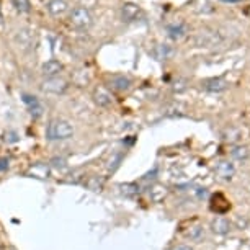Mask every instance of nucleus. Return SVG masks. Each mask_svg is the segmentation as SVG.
<instances>
[{
  "instance_id": "obj_1",
  "label": "nucleus",
  "mask_w": 250,
  "mask_h": 250,
  "mask_svg": "<svg viewBox=\"0 0 250 250\" xmlns=\"http://www.w3.org/2000/svg\"><path fill=\"white\" fill-rule=\"evenodd\" d=\"M74 136L72 125L64 120H53L46 126V139L49 141H65Z\"/></svg>"
},
{
  "instance_id": "obj_2",
  "label": "nucleus",
  "mask_w": 250,
  "mask_h": 250,
  "mask_svg": "<svg viewBox=\"0 0 250 250\" xmlns=\"http://www.w3.org/2000/svg\"><path fill=\"white\" fill-rule=\"evenodd\" d=\"M69 23L75 28V30L85 31L93 25V17L88 8L75 7L74 10L69 13Z\"/></svg>"
},
{
  "instance_id": "obj_3",
  "label": "nucleus",
  "mask_w": 250,
  "mask_h": 250,
  "mask_svg": "<svg viewBox=\"0 0 250 250\" xmlns=\"http://www.w3.org/2000/svg\"><path fill=\"white\" fill-rule=\"evenodd\" d=\"M106 87L110 88V90H113V92L123 93V92H126V90H129L131 79L126 77V75H123V74L108 75V77H106Z\"/></svg>"
},
{
  "instance_id": "obj_4",
  "label": "nucleus",
  "mask_w": 250,
  "mask_h": 250,
  "mask_svg": "<svg viewBox=\"0 0 250 250\" xmlns=\"http://www.w3.org/2000/svg\"><path fill=\"white\" fill-rule=\"evenodd\" d=\"M69 83L67 80L59 77V75H54V77H48L44 80L43 83V90L44 92H49V93H56V95H59V93H64L67 90Z\"/></svg>"
},
{
  "instance_id": "obj_5",
  "label": "nucleus",
  "mask_w": 250,
  "mask_h": 250,
  "mask_svg": "<svg viewBox=\"0 0 250 250\" xmlns=\"http://www.w3.org/2000/svg\"><path fill=\"white\" fill-rule=\"evenodd\" d=\"M15 43L18 44V48H21L23 51L30 49L33 43H35V31L30 28H21L17 31L15 35Z\"/></svg>"
},
{
  "instance_id": "obj_6",
  "label": "nucleus",
  "mask_w": 250,
  "mask_h": 250,
  "mask_svg": "<svg viewBox=\"0 0 250 250\" xmlns=\"http://www.w3.org/2000/svg\"><path fill=\"white\" fill-rule=\"evenodd\" d=\"M144 13L141 10V7L134 5V3H125L121 7V18L123 21L126 23H133V21H138L139 18H143Z\"/></svg>"
},
{
  "instance_id": "obj_7",
  "label": "nucleus",
  "mask_w": 250,
  "mask_h": 250,
  "mask_svg": "<svg viewBox=\"0 0 250 250\" xmlns=\"http://www.w3.org/2000/svg\"><path fill=\"white\" fill-rule=\"evenodd\" d=\"M219 35L216 31H201L198 33V36L195 38V44L200 48H211L219 43Z\"/></svg>"
},
{
  "instance_id": "obj_8",
  "label": "nucleus",
  "mask_w": 250,
  "mask_h": 250,
  "mask_svg": "<svg viewBox=\"0 0 250 250\" xmlns=\"http://www.w3.org/2000/svg\"><path fill=\"white\" fill-rule=\"evenodd\" d=\"M92 98H93V102L102 108H108L113 105V95L105 87H97L92 93Z\"/></svg>"
},
{
  "instance_id": "obj_9",
  "label": "nucleus",
  "mask_w": 250,
  "mask_h": 250,
  "mask_svg": "<svg viewBox=\"0 0 250 250\" xmlns=\"http://www.w3.org/2000/svg\"><path fill=\"white\" fill-rule=\"evenodd\" d=\"M201 85H203V88H205L206 92L219 93V92L226 90L229 83L226 82L223 77H211V79H206L205 82H201Z\"/></svg>"
},
{
  "instance_id": "obj_10",
  "label": "nucleus",
  "mask_w": 250,
  "mask_h": 250,
  "mask_svg": "<svg viewBox=\"0 0 250 250\" xmlns=\"http://www.w3.org/2000/svg\"><path fill=\"white\" fill-rule=\"evenodd\" d=\"M62 70H64V65L58 59H49L41 65V72H43L44 77H54V75H59Z\"/></svg>"
},
{
  "instance_id": "obj_11",
  "label": "nucleus",
  "mask_w": 250,
  "mask_h": 250,
  "mask_svg": "<svg viewBox=\"0 0 250 250\" xmlns=\"http://www.w3.org/2000/svg\"><path fill=\"white\" fill-rule=\"evenodd\" d=\"M187 33H188V30H187L185 23H173V25H168L167 26V35L173 41L183 40V38L187 36Z\"/></svg>"
},
{
  "instance_id": "obj_12",
  "label": "nucleus",
  "mask_w": 250,
  "mask_h": 250,
  "mask_svg": "<svg viewBox=\"0 0 250 250\" xmlns=\"http://www.w3.org/2000/svg\"><path fill=\"white\" fill-rule=\"evenodd\" d=\"M46 8H48V12L53 17H62L69 10V5L65 0H49Z\"/></svg>"
},
{
  "instance_id": "obj_13",
  "label": "nucleus",
  "mask_w": 250,
  "mask_h": 250,
  "mask_svg": "<svg viewBox=\"0 0 250 250\" xmlns=\"http://www.w3.org/2000/svg\"><path fill=\"white\" fill-rule=\"evenodd\" d=\"M23 102H25V105L28 106V111H30L33 116H40L41 113H43V105H41L40 100H38L35 95L25 93V95H23Z\"/></svg>"
},
{
  "instance_id": "obj_14",
  "label": "nucleus",
  "mask_w": 250,
  "mask_h": 250,
  "mask_svg": "<svg viewBox=\"0 0 250 250\" xmlns=\"http://www.w3.org/2000/svg\"><path fill=\"white\" fill-rule=\"evenodd\" d=\"M234 165L230 162H226V160H221V162L216 165V175L221 177L223 180H230L234 177Z\"/></svg>"
},
{
  "instance_id": "obj_15",
  "label": "nucleus",
  "mask_w": 250,
  "mask_h": 250,
  "mask_svg": "<svg viewBox=\"0 0 250 250\" xmlns=\"http://www.w3.org/2000/svg\"><path fill=\"white\" fill-rule=\"evenodd\" d=\"M211 229H213V232L219 234V235H224L228 234L230 230V223L226 218H216L213 223H211Z\"/></svg>"
},
{
  "instance_id": "obj_16",
  "label": "nucleus",
  "mask_w": 250,
  "mask_h": 250,
  "mask_svg": "<svg viewBox=\"0 0 250 250\" xmlns=\"http://www.w3.org/2000/svg\"><path fill=\"white\" fill-rule=\"evenodd\" d=\"M170 48H168L167 44H159L157 48H155V51H154V56H155V59L157 61H165L170 56Z\"/></svg>"
},
{
  "instance_id": "obj_17",
  "label": "nucleus",
  "mask_w": 250,
  "mask_h": 250,
  "mask_svg": "<svg viewBox=\"0 0 250 250\" xmlns=\"http://www.w3.org/2000/svg\"><path fill=\"white\" fill-rule=\"evenodd\" d=\"M13 7L17 8V12L20 13H28L31 10V2L30 0H12Z\"/></svg>"
},
{
  "instance_id": "obj_18",
  "label": "nucleus",
  "mask_w": 250,
  "mask_h": 250,
  "mask_svg": "<svg viewBox=\"0 0 250 250\" xmlns=\"http://www.w3.org/2000/svg\"><path fill=\"white\" fill-rule=\"evenodd\" d=\"M232 157L234 159H237V160H244V159H247L249 157V150L247 147H242V146H237V147H234L232 149Z\"/></svg>"
},
{
  "instance_id": "obj_19",
  "label": "nucleus",
  "mask_w": 250,
  "mask_h": 250,
  "mask_svg": "<svg viewBox=\"0 0 250 250\" xmlns=\"http://www.w3.org/2000/svg\"><path fill=\"white\" fill-rule=\"evenodd\" d=\"M7 168H8V160L0 159V170H7Z\"/></svg>"
},
{
  "instance_id": "obj_20",
  "label": "nucleus",
  "mask_w": 250,
  "mask_h": 250,
  "mask_svg": "<svg viewBox=\"0 0 250 250\" xmlns=\"http://www.w3.org/2000/svg\"><path fill=\"white\" fill-rule=\"evenodd\" d=\"M173 250H193L191 247H188V245H178L177 249H173Z\"/></svg>"
},
{
  "instance_id": "obj_21",
  "label": "nucleus",
  "mask_w": 250,
  "mask_h": 250,
  "mask_svg": "<svg viewBox=\"0 0 250 250\" xmlns=\"http://www.w3.org/2000/svg\"><path fill=\"white\" fill-rule=\"evenodd\" d=\"M221 2H224V3H239V2H242V0H221Z\"/></svg>"
},
{
  "instance_id": "obj_22",
  "label": "nucleus",
  "mask_w": 250,
  "mask_h": 250,
  "mask_svg": "<svg viewBox=\"0 0 250 250\" xmlns=\"http://www.w3.org/2000/svg\"><path fill=\"white\" fill-rule=\"evenodd\" d=\"M0 20H2V15H0Z\"/></svg>"
}]
</instances>
